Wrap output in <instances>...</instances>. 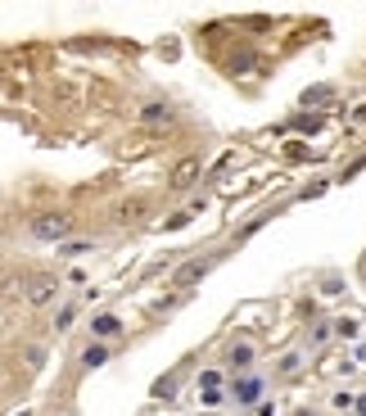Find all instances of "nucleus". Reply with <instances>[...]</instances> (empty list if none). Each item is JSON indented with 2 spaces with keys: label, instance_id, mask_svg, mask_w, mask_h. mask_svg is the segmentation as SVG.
I'll return each mask as SVG.
<instances>
[{
  "label": "nucleus",
  "instance_id": "11",
  "mask_svg": "<svg viewBox=\"0 0 366 416\" xmlns=\"http://www.w3.org/2000/svg\"><path fill=\"white\" fill-rule=\"evenodd\" d=\"M91 249H95V240H64L59 258H82V254H91Z\"/></svg>",
  "mask_w": 366,
  "mask_h": 416
},
{
  "label": "nucleus",
  "instance_id": "5",
  "mask_svg": "<svg viewBox=\"0 0 366 416\" xmlns=\"http://www.w3.org/2000/svg\"><path fill=\"white\" fill-rule=\"evenodd\" d=\"M230 399L244 403V408L249 403H263V380H258V375H240V380L230 385Z\"/></svg>",
  "mask_w": 366,
  "mask_h": 416
},
{
  "label": "nucleus",
  "instance_id": "16",
  "mask_svg": "<svg viewBox=\"0 0 366 416\" xmlns=\"http://www.w3.org/2000/svg\"><path fill=\"white\" fill-rule=\"evenodd\" d=\"M330 335H335V331H330V326H325V322H321V326H312V344H325V340H330Z\"/></svg>",
  "mask_w": 366,
  "mask_h": 416
},
{
  "label": "nucleus",
  "instance_id": "20",
  "mask_svg": "<svg viewBox=\"0 0 366 416\" xmlns=\"http://www.w3.org/2000/svg\"><path fill=\"white\" fill-rule=\"evenodd\" d=\"M353 362H362V366H366V344H358V348H353Z\"/></svg>",
  "mask_w": 366,
  "mask_h": 416
},
{
  "label": "nucleus",
  "instance_id": "9",
  "mask_svg": "<svg viewBox=\"0 0 366 416\" xmlns=\"http://www.w3.org/2000/svg\"><path fill=\"white\" fill-rule=\"evenodd\" d=\"M104 362H109V344H86V353H82V366H86V371H95V366H104Z\"/></svg>",
  "mask_w": 366,
  "mask_h": 416
},
{
  "label": "nucleus",
  "instance_id": "4",
  "mask_svg": "<svg viewBox=\"0 0 366 416\" xmlns=\"http://www.w3.org/2000/svg\"><path fill=\"white\" fill-rule=\"evenodd\" d=\"M199 172H204V159H195V154H190V159H181L177 168H172V190H190L199 181Z\"/></svg>",
  "mask_w": 366,
  "mask_h": 416
},
{
  "label": "nucleus",
  "instance_id": "8",
  "mask_svg": "<svg viewBox=\"0 0 366 416\" xmlns=\"http://www.w3.org/2000/svg\"><path fill=\"white\" fill-rule=\"evenodd\" d=\"M226 362L235 366V371H249V366H254V344H230L226 348Z\"/></svg>",
  "mask_w": 366,
  "mask_h": 416
},
{
  "label": "nucleus",
  "instance_id": "12",
  "mask_svg": "<svg viewBox=\"0 0 366 416\" xmlns=\"http://www.w3.org/2000/svg\"><path fill=\"white\" fill-rule=\"evenodd\" d=\"M298 371H303V353H285L276 366V375H298Z\"/></svg>",
  "mask_w": 366,
  "mask_h": 416
},
{
  "label": "nucleus",
  "instance_id": "10",
  "mask_svg": "<svg viewBox=\"0 0 366 416\" xmlns=\"http://www.w3.org/2000/svg\"><path fill=\"white\" fill-rule=\"evenodd\" d=\"M330 331L339 335V340H358V335H362V322H358V317H339Z\"/></svg>",
  "mask_w": 366,
  "mask_h": 416
},
{
  "label": "nucleus",
  "instance_id": "22",
  "mask_svg": "<svg viewBox=\"0 0 366 416\" xmlns=\"http://www.w3.org/2000/svg\"><path fill=\"white\" fill-rule=\"evenodd\" d=\"M18 416H32V412H27V408H23V412H18Z\"/></svg>",
  "mask_w": 366,
  "mask_h": 416
},
{
  "label": "nucleus",
  "instance_id": "13",
  "mask_svg": "<svg viewBox=\"0 0 366 416\" xmlns=\"http://www.w3.org/2000/svg\"><path fill=\"white\" fill-rule=\"evenodd\" d=\"M140 118H145V122H168L172 109H168V104H145V109H140Z\"/></svg>",
  "mask_w": 366,
  "mask_h": 416
},
{
  "label": "nucleus",
  "instance_id": "2",
  "mask_svg": "<svg viewBox=\"0 0 366 416\" xmlns=\"http://www.w3.org/2000/svg\"><path fill=\"white\" fill-rule=\"evenodd\" d=\"M54 294H59V276H50V272H41V276L23 280V299H27L32 308H45Z\"/></svg>",
  "mask_w": 366,
  "mask_h": 416
},
{
  "label": "nucleus",
  "instance_id": "7",
  "mask_svg": "<svg viewBox=\"0 0 366 416\" xmlns=\"http://www.w3.org/2000/svg\"><path fill=\"white\" fill-rule=\"evenodd\" d=\"M199 399L213 408V403H221V371H199Z\"/></svg>",
  "mask_w": 366,
  "mask_h": 416
},
{
  "label": "nucleus",
  "instance_id": "1",
  "mask_svg": "<svg viewBox=\"0 0 366 416\" xmlns=\"http://www.w3.org/2000/svg\"><path fill=\"white\" fill-rule=\"evenodd\" d=\"M27 231H32L36 240H54V245H64V240L73 236V213H36Z\"/></svg>",
  "mask_w": 366,
  "mask_h": 416
},
{
  "label": "nucleus",
  "instance_id": "15",
  "mask_svg": "<svg viewBox=\"0 0 366 416\" xmlns=\"http://www.w3.org/2000/svg\"><path fill=\"white\" fill-rule=\"evenodd\" d=\"M330 95H335L330 86H316V91H307V95H303V100H307V104H316V100H330Z\"/></svg>",
  "mask_w": 366,
  "mask_h": 416
},
{
  "label": "nucleus",
  "instance_id": "14",
  "mask_svg": "<svg viewBox=\"0 0 366 416\" xmlns=\"http://www.w3.org/2000/svg\"><path fill=\"white\" fill-rule=\"evenodd\" d=\"M73 322H77V303H64V308H59V317H54V331L64 335V331H68Z\"/></svg>",
  "mask_w": 366,
  "mask_h": 416
},
{
  "label": "nucleus",
  "instance_id": "17",
  "mask_svg": "<svg viewBox=\"0 0 366 416\" xmlns=\"http://www.w3.org/2000/svg\"><path fill=\"white\" fill-rule=\"evenodd\" d=\"M330 403H335V408H339V412H344V408H353V394H349V389H344V394H335V399H330Z\"/></svg>",
  "mask_w": 366,
  "mask_h": 416
},
{
  "label": "nucleus",
  "instance_id": "6",
  "mask_svg": "<svg viewBox=\"0 0 366 416\" xmlns=\"http://www.w3.org/2000/svg\"><path fill=\"white\" fill-rule=\"evenodd\" d=\"M91 335H95V344L118 340V335H122V317H118V313H100V317L91 322Z\"/></svg>",
  "mask_w": 366,
  "mask_h": 416
},
{
  "label": "nucleus",
  "instance_id": "3",
  "mask_svg": "<svg viewBox=\"0 0 366 416\" xmlns=\"http://www.w3.org/2000/svg\"><path fill=\"white\" fill-rule=\"evenodd\" d=\"M213 263H217V258H190L186 267H177V276H172V285H177L181 294H186V289L195 285V280H204L208 272H213Z\"/></svg>",
  "mask_w": 366,
  "mask_h": 416
},
{
  "label": "nucleus",
  "instance_id": "18",
  "mask_svg": "<svg viewBox=\"0 0 366 416\" xmlns=\"http://www.w3.org/2000/svg\"><path fill=\"white\" fill-rule=\"evenodd\" d=\"M353 412H358V416H366V394H358V399H353Z\"/></svg>",
  "mask_w": 366,
  "mask_h": 416
},
{
  "label": "nucleus",
  "instance_id": "19",
  "mask_svg": "<svg viewBox=\"0 0 366 416\" xmlns=\"http://www.w3.org/2000/svg\"><path fill=\"white\" fill-rule=\"evenodd\" d=\"M258 416H276V403H258Z\"/></svg>",
  "mask_w": 366,
  "mask_h": 416
},
{
  "label": "nucleus",
  "instance_id": "21",
  "mask_svg": "<svg viewBox=\"0 0 366 416\" xmlns=\"http://www.w3.org/2000/svg\"><path fill=\"white\" fill-rule=\"evenodd\" d=\"M353 118H358V122H366V104H362V109H358V113H353Z\"/></svg>",
  "mask_w": 366,
  "mask_h": 416
}]
</instances>
